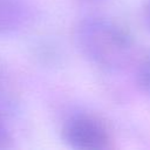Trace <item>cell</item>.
I'll list each match as a JSON object with an SVG mask.
<instances>
[{
  "instance_id": "6da1fadb",
  "label": "cell",
  "mask_w": 150,
  "mask_h": 150,
  "mask_svg": "<svg viewBox=\"0 0 150 150\" xmlns=\"http://www.w3.org/2000/svg\"><path fill=\"white\" fill-rule=\"evenodd\" d=\"M77 48L95 66L105 70L125 68L134 55V39L118 22L100 15L80 20L74 30Z\"/></svg>"
},
{
  "instance_id": "7a4b0ae2",
  "label": "cell",
  "mask_w": 150,
  "mask_h": 150,
  "mask_svg": "<svg viewBox=\"0 0 150 150\" xmlns=\"http://www.w3.org/2000/svg\"><path fill=\"white\" fill-rule=\"evenodd\" d=\"M63 137L71 148L79 150H105L111 143L105 124L88 114H77L67 120Z\"/></svg>"
},
{
  "instance_id": "3957f363",
  "label": "cell",
  "mask_w": 150,
  "mask_h": 150,
  "mask_svg": "<svg viewBox=\"0 0 150 150\" xmlns=\"http://www.w3.org/2000/svg\"><path fill=\"white\" fill-rule=\"evenodd\" d=\"M29 19V8L25 0H0V35L20 30Z\"/></svg>"
},
{
  "instance_id": "277c9868",
  "label": "cell",
  "mask_w": 150,
  "mask_h": 150,
  "mask_svg": "<svg viewBox=\"0 0 150 150\" xmlns=\"http://www.w3.org/2000/svg\"><path fill=\"white\" fill-rule=\"evenodd\" d=\"M135 79L139 90L150 96V48L139 57L135 71Z\"/></svg>"
},
{
  "instance_id": "5b68a950",
  "label": "cell",
  "mask_w": 150,
  "mask_h": 150,
  "mask_svg": "<svg viewBox=\"0 0 150 150\" xmlns=\"http://www.w3.org/2000/svg\"><path fill=\"white\" fill-rule=\"evenodd\" d=\"M11 134L8 131V129L6 128L5 123L2 122V120L0 118V149H5V148H9L11 146Z\"/></svg>"
},
{
  "instance_id": "8992f818",
  "label": "cell",
  "mask_w": 150,
  "mask_h": 150,
  "mask_svg": "<svg viewBox=\"0 0 150 150\" xmlns=\"http://www.w3.org/2000/svg\"><path fill=\"white\" fill-rule=\"evenodd\" d=\"M143 14H144V21L148 28L150 29V0H145L144 2V8H143Z\"/></svg>"
},
{
  "instance_id": "52a82bcc",
  "label": "cell",
  "mask_w": 150,
  "mask_h": 150,
  "mask_svg": "<svg viewBox=\"0 0 150 150\" xmlns=\"http://www.w3.org/2000/svg\"><path fill=\"white\" fill-rule=\"evenodd\" d=\"M88 1H102V0H88Z\"/></svg>"
}]
</instances>
